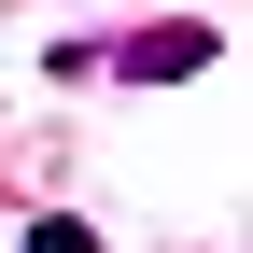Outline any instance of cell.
<instances>
[{
    "label": "cell",
    "mask_w": 253,
    "mask_h": 253,
    "mask_svg": "<svg viewBox=\"0 0 253 253\" xmlns=\"http://www.w3.org/2000/svg\"><path fill=\"white\" fill-rule=\"evenodd\" d=\"M211 42H225L211 14H155V28H126V42H99V71H126V84H197Z\"/></svg>",
    "instance_id": "6da1fadb"
},
{
    "label": "cell",
    "mask_w": 253,
    "mask_h": 253,
    "mask_svg": "<svg viewBox=\"0 0 253 253\" xmlns=\"http://www.w3.org/2000/svg\"><path fill=\"white\" fill-rule=\"evenodd\" d=\"M28 253H99V225H71V211H42V225H28Z\"/></svg>",
    "instance_id": "7a4b0ae2"
}]
</instances>
